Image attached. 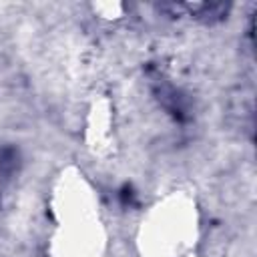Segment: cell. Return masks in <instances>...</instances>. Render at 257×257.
Here are the masks:
<instances>
[{
  "label": "cell",
  "instance_id": "2",
  "mask_svg": "<svg viewBox=\"0 0 257 257\" xmlns=\"http://www.w3.org/2000/svg\"><path fill=\"white\" fill-rule=\"evenodd\" d=\"M96 195L82 175L74 169L64 171L52 191V211L60 225L96 219Z\"/></svg>",
  "mask_w": 257,
  "mask_h": 257
},
{
  "label": "cell",
  "instance_id": "3",
  "mask_svg": "<svg viewBox=\"0 0 257 257\" xmlns=\"http://www.w3.org/2000/svg\"><path fill=\"white\" fill-rule=\"evenodd\" d=\"M104 249V233L94 221L60 225L50 251L52 257H100Z\"/></svg>",
  "mask_w": 257,
  "mask_h": 257
},
{
  "label": "cell",
  "instance_id": "4",
  "mask_svg": "<svg viewBox=\"0 0 257 257\" xmlns=\"http://www.w3.org/2000/svg\"><path fill=\"white\" fill-rule=\"evenodd\" d=\"M110 126H112V116H110L108 100L100 98L92 104L88 114V124H86V141L94 153L106 155L110 151V143H112Z\"/></svg>",
  "mask_w": 257,
  "mask_h": 257
},
{
  "label": "cell",
  "instance_id": "1",
  "mask_svg": "<svg viewBox=\"0 0 257 257\" xmlns=\"http://www.w3.org/2000/svg\"><path fill=\"white\" fill-rule=\"evenodd\" d=\"M197 237L195 203L175 193L155 205L139 231V247L145 257H181Z\"/></svg>",
  "mask_w": 257,
  "mask_h": 257
},
{
  "label": "cell",
  "instance_id": "5",
  "mask_svg": "<svg viewBox=\"0 0 257 257\" xmlns=\"http://www.w3.org/2000/svg\"><path fill=\"white\" fill-rule=\"evenodd\" d=\"M94 12H98L102 18H118L122 14V4L114 2H102V4H94Z\"/></svg>",
  "mask_w": 257,
  "mask_h": 257
}]
</instances>
